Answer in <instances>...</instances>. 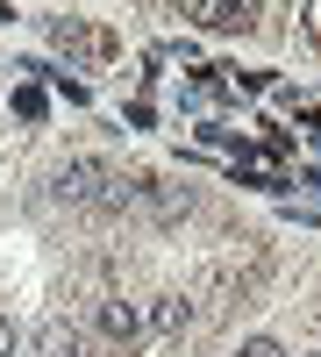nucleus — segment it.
Returning a JSON list of instances; mask_svg holds the SVG:
<instances>
[{"mask_svg": "<svg viewBox=\"0 0 321 357\" xmlns=\"http://www.w3.org/2000/svg\"><path fill=\"white\" fill-rule=\"evenodd\" d=\"M129 193H136V186H129L107 158H72L65 172H57V200H72V207H122Z\"/></svg>", "mask_w": 321, "mask_h": 357, "instance_id": "obj_1", "label": "nucleus"}, {"mask_svg": "<svg viewBox=\"0 0 321 357\" xmlns=\"http://www.w3.org/2000/svg\"><path fill=\"white\" fill-rule=\"evenodd\" d=\"M193 22L214 36H243V29H257V0H193Z\"/></svg>", "mask_w": 321, "mask_h": 357, "instance_id": "obj_2", "label": "nucleus"}, {"mask_svg": "<svg viewBox=\"0 0 321 357\" xmlns=\"http://www.w3.org/2000/svg\"><path fill=\"white\" fill-rule=\"evenodd\" d=\"M93 329H100V343H107V350H129V343L143 336V307H136V301H100Z\"/></svg>", "mask_w": 321, "mask_h": 357, "instance_id": "obj_3", "label": "nucleus"}, {"mask_svg": "<svg viewBox=\"0 0 321 357\" xmlns=\"http://www.w3.org/2000/svg\"><path fill=\"white\" fill-rule=\"evenodd\" d=\"M143 329H150V336H186V329H193V301L164 293V301H157L150 314H143Z\"/></svg>", "mask_w": 321, "mask_h": 357, "instance_id": "obj_4", "label": "nucleus"}, {"mask_svg": "<svg viewBox=\"0 0 321 357\" xmlns=\"http://www.w3.org/2000/svg\"><path fill=\"white\" fill-rule=\"evenodd\" d=\"M236 357H285V350H279V343H272V336H250V343H243V350H236Z\"/></svg>", "mask_w": 321, "mask_h": 357, "instance_id": "obj_5", "label": "nucleus"}, {"mask_svg": "<svg viewBox=\"0 0 321 357\" xmlns=\"http://www.w3.org/2000/svg\"><path fill=\"white\" fill-rule=\"evenodd\" d=\"M300 29H307V43H321V0H307V15H300Z\"/></svg>", "mask_w": 321, "mask_h": 357, "instance_id": "obj_6", "label": "nucleus"}, {"mask_svg": "<svg viewBox=\"0 0 321 357\" xmlns=\"http://www.w3.org/2000/svg\"><path fill=\"white\" fill-rule=\"evenodd\" d=\"M65 357H114V350H107V343H79V336H72V350H65Z\"/></svg>", "mask_w": 321, "mask_h": 357, "instance_id": "obj_7", "label": "nucleus"}, {"mask_svg": "<svg viewBox=\"0 0 321 357\" xmlns=\"http://www.w3.org/2000/svg\"><path fill=\"white\" fill-rule=\"evenodd\" d=\"M15 350V329H8V321H0V357H8Z\"/></svg>", "mask_w": 321, "mask_h": 357, "instance_id": "obj_8", "label": "nucleus"}, {"mask_svg": "<svg viewBox=\"0 0 321 357\" xmlns=\"http://www.w3.org/2000/svg\"><path fill=\"white\" fill-rule=\"evenodd\" d=\"M314 357H321V350H314Z\"/></svg>", "mask_w": 321, "mask_h": 357, "instance_id": "obj_9", "label": "nucleus"}]
</instances>
